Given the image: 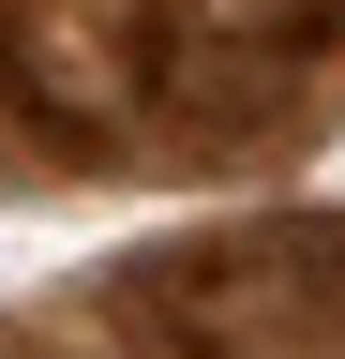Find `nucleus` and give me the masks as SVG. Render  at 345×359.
Wrapping results in <instances>:
<instances>
[{"label": "nucleus", "instance_id": "1", "mask_svg": "<svg viewBox=\"0 0 345 359\" xmlns=\"http://www.w3.org/2000/svg\"><path fill=\"white\" fill-rule=\"evenodd\" d=\"M181 344L195 359H345V210L181 269Z\"/></svg>", "mask_w": 345, "mask_h": 359}]
</instances>
